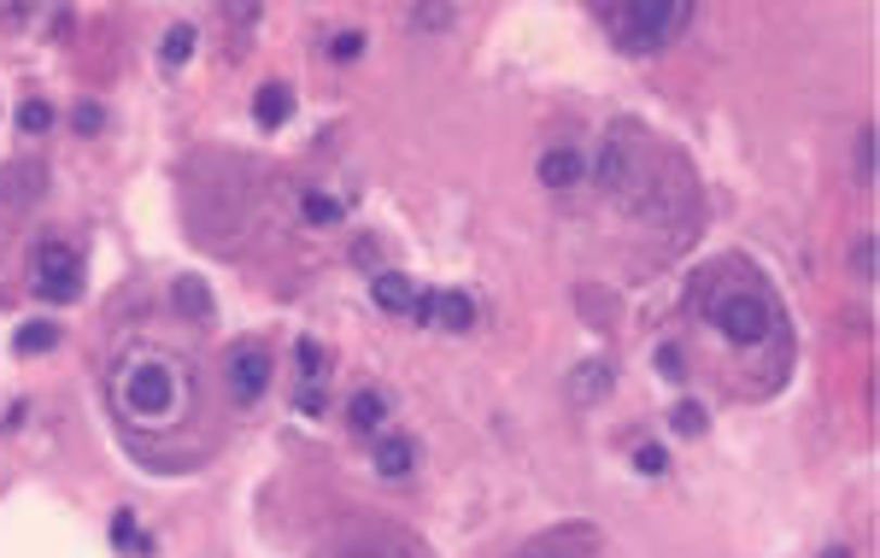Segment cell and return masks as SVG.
<instances>
[{
  "instance_id": "cell-25",
  "label": "cell",
  "mask_w": 880,
  "mask_h": 558,
  "mask_svg": "<svg viewBox=\"0 0 880 558\" xmlns=\"http://www.w3.org/2000/svg\"><path fill=\"white\" fill-rule=\"evenodd\" d=\"M452 18H458L452 7H411V24H417V30H446Z\"/></svg>"
},
{
  "instance_id": "cell-23",
  "label": "cell",
  "mask_w": 880,
  "mask_h": 558,
  "mask_svg": "<svg viewBox=\"0 0 880 558\" xmlns=\"http://www.w3.org/2000/svg\"><path fill=\"white\" fill-rule=\"evenodd\" d=\"M71 124H77V136H94V130H106V106H100V100H77V112H71Z\"/></svg>"
},
{
  "instance_id": "cell-2",
  "label": "cell",
  "mask_w": 880,
  "mask_h": 558,
  "mask_svg": "<svg viewBox=\"0 0 880 558\" xmlns=\"http://www.w3.org/2000/svg\"><path fill=\"white\" fill-rule=\"evenodd\" d=\"M699 312H704V324L740 353H763V347H781L787 341V312L757 270L704 277L699 282Z\"/></svg>"
},
{
  "instance_id": "cell-20",
  "label": "cell",
  "mask_w": 880,
  "mask_h": 558,
  "mask_svg": "<svg viewBox=\"0 0 880 558\" xmlns=\"http://www.w3.org/2000/svg\"><path fill=\"white\" fill-rule=\"evenodd\" d=\"M112 541H118V547H136L141 558L153 553V541H148V535H136V511H118V518H112Z\"/></svg>"
},
{
  "instance_id": "cell-19",
  "label": "cell",
  "mask_w": 880,
  "mask_h": 558,
  "mask_svg": "<svg viewBox=\"0 0 880 558\" xmlns=\"http://www.w3.org/2000/svg\"><path fill=\"white\" fill-rule=\"evenodd\" d=\"M851 277H857V282H875V236H869V230L851 241Z\"/></svg>"
},
{
  "instance_id": "cell-21",
  "label": "cell",
  "mask_w": 880,
  "mask_h": 558,
  "mask_svg": "<svg viewBox=\"0 0 880 558\" xmlns=\"http://www.w3.org/2000/svg\"><path fill=\"white\" fill-rule=\"evenodd\" d=\"M669 423H675V435H704V423H711V418H704L699 400H681V406L669 411Z\"/></svg>"
},
{
  "instance_id": "cell-18",
  "label": "cell",
  "mask_w": 880,
  "mask_h": 558,
  "mask_svg": "<svg viewBox=\"0 0 880 558\" xmlns=\"http://www.w3.org/2000/svg\"><path fill=\"white\" fill-rule=\"evenodd\" d=\"M18 130L24 136H48L53 130V106H48V100H24V106H18Z\"/></svg>"
},
{
  "instance_id": "cell-7",
  "label": "cell",
  "mask_w": 880,
  "mask_h": 558,
  "mask_svg": "<svg viewBox=\"0 0 880 558\" xmlns=\"http://www.w3.org/2000/svg\"><path fill=\"white\" fill-rule=\"evenodd\" d=\"M535 177L546 182V189H575V182L587 177L582 148H546V153H540V165H535Z\"/></svg>"
},
{
  "instance_id": "cell-27",
  "label": "cell",
  "mask_w": 880,
  "mask_h": 558,
  "mask_svg": "<svg viewBox=\"0 0 880 558\" xmlns=\"http://www.w3.org/2000/svg\"><path fill=\"white\" fill-rule=\"evenodd\" d=\"M329 53H335V60H358V53H365V30H341L329 41Z\"/></svg>"
},
{
  "instance_id": "cell-12",
  "label": "cell",
  "mask_w": 880,
  "mask_h": 558,
  "mask_svg": "<svg viewBox=\"0 0 880 558\" xmlns=\"http://www.w3.org/2000/svg\"><path fill=\"white\" fill-rule=\"evenodd\" d=\"M611 389H616V370L604 365V359H587V365L570 377V400H582V406H594V400L611 394Z\"/></svg>"
},
{
  "instance_id": "cell-28",
  "label": "cell",
  "mask_w": 880,
  "mask_h": 558,
  "mask_svg": "<svg viewBox=\"0 0 880 558\" xmlns=\"http://www.w3.org/2000/svg\"><path fill=\"white\" fill-rule=\"evenodd\" d=\"M821 558H851V547H828V553H821Z\"/></svg>"
},
{
  "instance_id": "cell-17",
  "label": "cell",
  "mask_w": 880,
  "mask_h": 558,
  "mask_svg": "<svg viewBox=\"0 0 880 558\" xmlns=\"http://www.w3.org/2000/svg\"><path fill=\"white\" fill-rule=\"evenodd\" d=\"M194 30H189V24H170V30H165V41H158V65H165V71H182V65H189L194 60Z\"/></svg>"
},
{
  "instance_id": "cell-10",
  "label": "cell",
  "mask_w": 880,
  "mask_h": 558,
  "mask_svg": "<svg viewBox=\"0 0 880 558\" xmlns=\"http://www.w3.org/2000/svg\"><path fill=\"white\" fill-rule=\"evenodd\" d=\"M288 118H294V89H288V83H265V89L253 94V124L258 130H282Z\"/></svg>"
},
{
  "instance_id": "cell-14",
  "label": "cell",
  "mask_w": 880,
  "mask_h": 558,
  "mask_svg": "<svg viewBox=\"0 0 880 558\" xmlns=\"http://www.w3.org/2000/svg\"><path fill=\"white\" fill-rule=\"evenodd\" d=\"M435 324L441 329H452V335H464V329L475 324V300L464 289H446L441 294V306H435Z\"/></svg>"
},
{
  "instance_id": "cell-1",
  "label": "cell",
  "mask_w": 880,
  "mask_h": 558,
  "mask_svg": "<svg viewBox=\"0 0 880 558\" xmlns=\"http://www.w3.org/2000/svg\"><path fill=\"white\" fill-rule=\"evenodd\" d=\"M112 411L129 435H170L189 423L194 411V370L189 359H177L170 347H129L112 365Z\"/></svg>"
},
{
  "instance_id": "cell-15",
  "label": "cell",
  "mask_w": 880,
  "mask_h": 558,
  "mask_svg": "<svg viewBox=\"0 0 880 558\" xmlns=\"http://www.w3.org/2000/svg\"><path fill=\"white\" fill-rule=\"evenodd\" d=\"M299 212H306L311 230H335V224L346 218V206H341L335 194H323V189H306V194H299Z\"/></svg>"
},
{
  "instance_id": "cell-6",
  "label": "cell",
  "mask_w": 880,
  "mask_h": 558,
  "mask_svg": "<svg viewBox=\"0 0 880 558\" xmlns=\"http://www.w3.org/2000/svg\"><path fill=\"white\" fill-rule=\"evenodd\" d=\"M370 300H377L382 312H394V318H411L417 282L406 277V270H377V277H370Z\"/></svg>"
},
{
  "instance_id": "cell-24",
  "label": "cell",
  "mask_w": 880,
  "mask_h": 558,
  "mask_svg": "<svg viewBox=\"0 0 880 558\" xmlns=\"http://www.w3.org/2000/svg\"><path fill=\"white\" fill-rule=\"evenodd\" d=\"M857 182H863V189H875V130L857 136Z\"/></svg>"
},
{
  "instance_id": "cell-13",
  "label": "cell",
  "mask_w": 880,
  "mask_h": 558,
  "mask_svg": "<svg viewBox=\"0 0 880 558\" xmlns=\"http://www.w3.org/2000/svg\"><path fill=\"white\" fill-rule=\"evenodd\" d=\"M53 347H60V324H48V318L24 324L18 335H12V353H18V359H36V353H53Z\"/></svg>"
},
{
  "instance_id": "cell-16",
  "label": "cell",
  "mask_w": 880,
  "mask_h": 558,
  "mask_svg": "<svg viewBox=\"0 0 880 558\" xmlns=\"http://www.w3.org/2000/svg\"><path fill=\"white\" fill-rule=\"evenodd\" d=\"M294 359H299V389H306V394H317V382L329 377V353L317 347L311 335H299V341H294Z\"/></svg>"
},
{
  "instance_id": "cell-3",
  "label": "cell",
  "mask_w": 880,
  "mask_h": 558,
  "mask_svg": "<svg viewBox=\"0 0 880 558\" xmlns=\"http://www.w3.org/2000/svg\"><path fill=\"white\" fill-rule=\"evenodd\" d=\"M594 18L611 30V41L623 53H658L699 18V7H681V0H623V7H599Z\"/></svg>"
},
{
  "instance_id": "cell-8",
  "label": "cell",
  "mask_w": 880,
  "mask_h": 558,
  "mask_svg": "<svg viewBox=\"0 0 880 558\" xmlns=\"http://www.w3.org/2000/svg\"><path fill=\"white\" fill-rule=\"evenodd\" d=\"M417 470V441L411 435H377V477L406 482Z\"/></svg>"
},
{
  "instance_id": "cell-26",
  "label": "cell",
  "mask_w": 880,
  "mask_h": 558,
  "mask_svg": "<svg viewBox=\"0 0 880 558\" xmlns=\"http://www.w3.org/2000/svg\"><path fill=\"white\" fill-rule=\"evenodd\" d=\"M634 470H640V477H663V470H669V453H663V447H640V453H634Z\"/></svg>"
},
{
  "instance_id": "cell-9",
  "label": "cell",
  "mask_w": 880,
  "mask_h": 558,
  "mask_svg": "<svg viewBox=\"0 0 880 558\" xmlns=\"http://www.w3.org/2000/svg\"><path fill=\"white\" fill-rule=\"evenodd\" d=\"M170 306L182 312L189 324H218V300L200 277H177V289H170Z\"/></svg>"
},
{
  "instance_id": "cell-5",
  "label": "cell",
  "mask_w": 880,
  "mask_h": 558,
  "mask_svg": "<svg viewBox=\"0 0 880 558\" xmlns=\"http://www.w3.org/2000/svg\"><path fill=\"white\" fill-rule=\"evenodd\" d=\"M270 370H277V359H270L265 341H235V347L224 353V382H229V400L235 406H258L270 389Z\"/></svg>"
},
{
  "instance_id": "cell-4",
  "label": "cell",
  "mask_w": 880,
  "mask_h": 558,
  "mask_svg": "<svg viewBox=\"0 0 880 558\" xmlns=\"http://www.w3.org/2000/svg\"><path fill=\"white\" fill-rule=\"evenodd\" d=\"M30 289L48 300V306L82 300V253L65 248V241H41L36 259H30Z\"/></svg>"
},
{
  "instance_id": "cell-22",
  "label": "cell",
  "mask_w": 880,
  "mask_h": 558,
  "mask_svg": "<svg viewBox=\"0 0 880 558\" xmlns=\"http://www.w3.org/2000/svg\"><path fill=\"white\" fill-rule=\"evenodd\" d=\"M652 370L663 382H681L687 377V359H681V347H675V341H663V347L652 353Z\"/></svg>"
},
{
  "instance_id": "cell-11",
  "label": "cell",
  "mask_w": 880,
  "mask_h": 558,
  "mask_svg": "<svg viewBox=\"0 0 880 558\" xmlns=\"http://www.w3.org/2000/svg\"><path fill=\"white\" fill-rule=\"evenodd\" d=\"M346 423H353V435H382L387 423V394L382 389H358L346 400Z\"/></svg>"
}]
</instances>
